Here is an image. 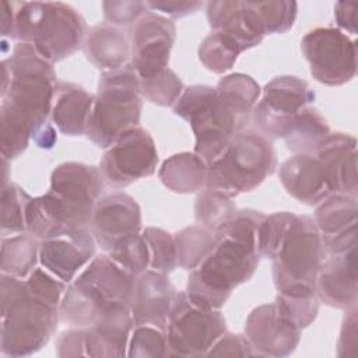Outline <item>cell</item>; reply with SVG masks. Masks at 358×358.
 <instances>
[{
  "mask_svg": "<svg viewBox=\"0 0 358 358\" xmlns=\"http://www.w3.org/2000/svg\"><path fill=\"white\" fill-rule=\"evenodd\" d=\"M176 263L183 270H194L213 252L218 234L203 225H192L175 234Z\"/></svg>",
  "mask_w": 358,
  "mask_h": 358,
  "instance_id": "obj_31",
  "label": "cell"
},
{
  "mask_svg": "<svg viewBox=\"0 0 358 358\" xmlns=\"http://www.w3.org/2000/svg\"><path fill=\"white\" fill-rule=\"evenodd\" d=\"M208 165L196 152H179L164 161L158 176L164 186L180 194L204 189Z\"/></svg>",
  "mask_w": 358,
  "mask_h": 358,
  "instance_id": "obj_28",
  "label": "cell"
},
{
  "mask_svg": "<svg viewBox=\"0 0 358 358\" xmlns=\"http://www.w3.org/2000/svg\"><path fill=\"white\" fill-rule=\"evenodd\" d=\"M255 7L263 22L264 34H284L295 22L298 4L287 0L255 1Z\"/></svg>",
  "mask_w": 358,
  "mask_h": 358,
  "instance_id": "obj_41",
  "label": "cell"
},
{
  "mask_svg": "<svg viewBox=\"0 0 358 358\" xmlns=\"http://www.w3.org/2000/svg\"><path fill=\"white\" fill-rule=\"evenodd\" d=\"M56 354L59 357L85 355V330L84 327H73L60 334L56 343Z\"/></svg>",
  "mask_w": 358,
  "mask_h": 358,
  "instance_id": "obj_47",
  "label": "cell"
},
{
  "mask_svg": "<svg viewBox=\"0 0 358 358\" xmlns=\"http://www.w3.org/2000/svg\"><path fill=\"white\" fill-rule=\"evenodd\" d=\"M357 252L351 249L323 260L316 280V295L337 309L357 306Z\"/></svg>",
  "mask_w": 358,
  "mask_h": 358,
  "instance_id": "obj_22",
  "label": "cell"
},
{
  "mask_svg": "<svg viewBox=\"0 0 358 358\" xmlns=\"http://www.w3.org/2000/svg\"><path fill=\"white\" fill-rule=\"evenodd\" d=\"M315 99L308 83L295 76H280L267 83L253 108L255 130L267 138H285L299 110Z\"/></svg>",
  "mask_w": 358,
  "mask_h": 358,
  "instance_id": "obj_13",
  "label": "cell"
},
{
  "mask_svg": "<svg viewBox=\"0 0 358 358\" xmlns=\"http://www.w3.org/2000/svg\"><path fill=\"white\" fill-rule=\"evenodd\" d=\"M1 106L15 112L36 130L48 124L56 92L53 64L32 45L18 42L10 57L1 62ZM32 138V137H31Z\"/></svg>",
  "mask_w": 358,
  "mask_h": 358,
  "instance_id": "obj_3",
  "label": "cell"
},
{
  "mask_svg": "<svg viewBox=\"0 0 358 358\" xmlns=\"http://www.w3.org/2000/svg\"><path fill=\"white\" fill-rule=\"evenodd\" d=\"M27 289L38 299L55 306H60L66 282L49 273L46 268H35L25 280Z\"/></svg>",
  "mask_w": 358,
  "mask_h": 358,
  "instance_id": "obj_43",
  "label": "cell"
},
{
  "mask_svg": "<svg viewBox=\"0 0 358 358\" xmlns=\"http://www.w3.org/2000/svg\"><path fill=\"white\" fill-rule=\"evenodd\" d=\"M133 282L134 277L108 255L95 256L66 288L60 320L71 327H88L106 312L130 308Z\"/></svg>",
  "mask_w": 358,
  "mask_h": 358,
  "instance_id": "obj_4",
  "label": "cell"
},
{
  "mask_svg": "<svg viewBox=\"0 0 358 358\" xmlns=\"http://www.w3.org/2000/svg\"><path fill=\"white\" fill-rule=\"evenodd\" d=\"M245 337L255 357H287L301 340V329L289 322L275 303L255 308L245 323Z\"/></svg>",
  "mask_w": 358,
  "mask_h": 358,
  "instance_id": "obj_16",
  "label": "cell"
},
{
  "mask_svg": "<svg viewBox=\"0 0 358 358\" xmlns=\"http://www.w3.org/2000/svg\"><path fill=\"white\" fill-rule=\"evenodd\" d=\"M330 136L326 119L310 106H305L296 115L294 124L284 138L288 150L295 154H315Z\"/></svg>",
  "mask_w": 358,
  "mask_h": 358,
  "instance_id": "obj_29",
  "label": "cell"
},
{
  "mask_svg": "<svg viewBox=\"0 0 358 358\" xmlns=\"http://www.w3.org/2000/svg\"><path fill=\"white\" fill-rule=\"evenodd\" d=\"M275 166V151L270 140L255 129H243L208 165L204 189L232 199L256 189Z\"/></svg>",
  "mask_w": 358,
  "mask_h": 358,
  "instance_id": "obj_8",
  "label": "cell"
},
{
  "mask_svg": "<svg viewBox=\"0 0 358 358\" xmlns=\"http://www.w3.org/2000/svg\"><path fill=\"white\" fill-rule=\"evenodd\" d=\"M207 357H255L253 350L242 334L224 333L206 354Z\"/></svg>",
  "mask_w": 358,
  "mask_h": 358,
  "instance_id": "obj_45",
  "label": "cell"
},
{
  "mask_svg": "<svg viewBox=\"0 0 358 358\" xmlns=\"http://www.w3.org/2000/svg\"><path fill=\"white\" fill-rule=\"evenodd\" d=\"M130 308H119L102 315L85 330V355L88 357H124L133 330Z\"/></svg>",
  "mask_w": 358,
  "mask_h": 358,
  "instance_id": "obj_25",
  "label": "cell"
},
{
  "mask_svg": "<svg viewBox=\"0 0 358 358\" xmlns=\"http://www.w3.org/2000/svg\"><path fill=\"white\" fill-rule=\"evenodd\" d=\"M14 22H15V8L14 3L1 1V35L10 36L14 35Z\"/></svg>",
  "mask_w": 358,
  "mask_h": 358,
  "instance_id": "obj_51",
  "label": "cell"
},
{
  "mask_svg": "<svg viewBox=\"0 0 358 358\" xmlns=\"http://www.w3.org/2000/svg\"><path fill=\"white\" fill-rule=\"evenodd\" d=\"M95 239L88 229H73L42 239L39 262L53 275L71 282L77 273L94 259Z\"/></svg>",
  "mask_w": 358,
  "mask_h": 358,
  "instance_id": "obj_17",
  "label": "cell"
},
{
  "mask_svg": "<svg viewBox=\"0 0 358 358\" xmlns=\"http://www.w3.org/2000/svg\"><path fill=\"white\" fill-rule=\"evenodd\" d=\"M357 306L347 310L344 316L338 345H337V355L340 357H355L358 354V329H357Z\"/></svg>",
  "mask_w": 358,
  "mask_h": 358,
  "instance_id": "obj_46",
  "label": "cell"
},
{
  "mask_svg": "<svg viewBox=\"0 0 358 358\" xmlns=\"http://www.w3.org/2000/svg\"><path fill=\"white\" fill-rule=\"evenodd\" d=\"M326 252L316 224L309 215H294L273 257V280L278 294L316 292L319 268Z\"/></svg>",
  "mask_w": 358,
  "mask_h": 358,
  "instance_id": "obj_10",
  "label": "cell"
},
{
  "mask_svg": "<svg viewBox=\"0 0 358 358\" xmlns=\"http://www.w3.org/2000/svg\"><path fill=\"white\" fill-rule=\"evenodd\" d=\"M32 197L18 185L8 183L1 187V234L27 232L25 211Z\"/></svg>",
  "mask_w": 358,
  "mask_h": 358,
  "instance_id": "obj_36",
  "label": "cell"
},
{
  "mask_svg": "<svg viewBox=\"0 0 358 358\" xmlns=\"http://www.w3.org/2000/svg\"><path fill=\"white\" fill-rule=\"evenodd\" d=\"M141 228V210L137 201L126 193H113L95 204L90 231L95 242L106 252L112 246Z\"/></svg>",
  "mask_w": 358,
  "mask_h": 358,
  "instance_id": "obj_18",
  "label": "cell"
},
{
  "mask_svg": "<svg viewBox=\"0 0 358 358\" xmlns=\"http://www.w3.org/2000/svg\"><path fill=\"white\" fill-rule=\"evenodd\" d=\"M141 96V80L131 63L103 71L98 81L87 137L96 147L109 148L122 133L138 126Z\"/></svg>",
  "mask_w": 358,
  "mask_h": 358,
  "instance_id": "obj_7",
  "label": "cell"
},
{
  "mask_svg": "<svg viewBox=\"0 0 358 358\" xmlns=\"http://www.w3.org/2000/svg\"><path fill=\"white\" fill-rule=\"evenodd\" d=\"M87 59L98 69L116 70L127 64L130 43L123 31L108 22L88 29L84 41Z\"/></svg>",
  "mask_w": 358,
  "mask_h": 358,
  "instance_id": "obj_27",
  "label": "cell"
},
{
  "mask_svg": "<svg viewBox=\"0 0 358 358\" xmlns=\"http://www.w3.org/2000/svg\"><path fill=\"white\" fill-rule=\"evenodd\" d=\"M99 168L63 162L50 175L48 193L31 199L25 211L27 232L39 241L66 231L87 229L102 193Z\"/></svg>",
  "mask_w": 358,
  "mask_h": 358,
  "instance_id": "obj_2",
  "label": "cell"
},
{
  "mask_svg": "<svg viewBox=\"0 0 358 358\" xmlns=\"http://www.w3.org/2000/svg\"><path fill=\"white\" fill-rule=\"evenodd\" d=\"M236 211L234 201L220 193L203 189L194 204L196 221L213 231H218Z\"/></svg>",
  "mask_w": 358,
  "mask_h": 358,
  "instance_id": "obj_35",
  "label": "cell"
},
{
  "mask_svg": "<svg viewBox=\"0 0 358 358\" xmlns=\"http://www.w3.org/2000/svg\"><path fill=\"white\" fill-rule=\"evenodd\" d=\"M227 331L218 309L193 303L185 291L176 292L166 324L168 357H201Z\"/></svg>",
  "mask_w": 358,
  "mask_h": 358,
  "instance_id": "obj_11",
  "label": "cell"
},
{
  "mask_svg": "<svg viewBox=\"0 0 358 358\" xmlns=\"http://www.w3.org/2000/svg\"><path fill=\"white\" fill-rule=\"evenodd\" d=\"M32 140L36 144V147H39L42 150H50V148H53V145L57 141V134H56L55 127L50 123H48L34 133Z\"/></svg>",
  "mask_w": 358,
  "mask_h": 358,
  "instance_id": "obj_50",
  "label": "cell"
},
{
  "mask_svg": "<svg viewBox=\"0 0 358 358\" xmlns=\"http://www.w3.org/2000/svg\"><path fill=\"white\" fill-rule=\"evenodd\" d=\"M263 218L260 211L239 210L217 231L215 248L192 270L187 280L185 292L193 303L204 309H220L234 288L255 274L260 260L257 231Z\"/></svg>",
  "mask_w": 358,
  "mask_h": 358,
  "instance_id": "obj_1",
  "label": "cell"
},
{
  "mask_svg": "<svg viewBox=\"0 0 358 358\" xmlns=\"http://www.w3.org/2000/svg\"><path fill=\"white\" fill-rule=\"evenodd\" d=\"M278 176L287 193L308 206H316L331 196L315 154H295L288 158L281 164Z\"/></svg>",
  "mask_w": 358,
  "mask_h": 358,
  "instance_id": "obj_24",
  "label": "cell"
},
{
  "mask_svg": "<svg viewBox=\"0 0 358 358\" xmlns=\"http://www.w3.org/2000/svg\"><path fill=\"white\" fill-rule=\"evenodd\" d=\"M357 197L331 194L319 203L313 221L324 249L333 250L357 239Z\"/></svg>",
  "mask_w": 358,
  "mask_h": 358,
  "instance_id": "obj_23",
  "label": "cell"
},
{
  "mask_svg": "<svg viewBox=\"0 0 358 358\" xmlns=\"http://www.w3.org/2000/svg\"><path fill=\"white\" fill-rule=\"evenodd\" d=\"M158 164V152L151 134L134 126L122 133L99 162L103 182L112 189H124L133 182L151 176Z\"/></svg>",
  "mask_w": 358,
  "mask_h": 358,
  "instance_id": "obj_14",
  "label": "cell"
},
{
  "mask_svg": "<svg viewBox=\"0 0 358 358\" xmlns=\"http://www.w3.org/2000/svg\"><path fill=\"white\" fill-rule=\"evenodd\" d=\"M215 91L218 98L245 120L249 119L262 94L259 84L250 76L242 73H234L221 78Z\"/></svg>",
  "mask_w": 358,
  "mask_h": 358,
  "instance_id": "obj_32",
  "label": "cell"
},
{
  "mask_svg": "<svg viewBox=\"0 0 358 358\" xmlns=\"http://www.w3.org/2000/svg\"><path fill=\"white\" fill-rule=\"evenodd\" d=\"M176 28L172 20L147 11L133 27L130 56L140 78H147L168 69Z\"/></svg>",
  "mask_w": 358,
  "mask_h": 358,
  "instance_id": "obj_15",
  "label": "cell"
},
{
  "mask_svg": "<svg viewBox=\"0 0 358 358\" xmlns=\"http://www.w3.org/2000/svg\"><path fill=\"white\" fill-rule=\"evenodd\" d=\"M103 17L110 25H130L147 13L145 1H103Z\"/></svg>",
  "mask_w": 358,
  "mask_h": 358,
  "instance_id": "obj_44",
  "label": "cell"
},
{
  "mask_svg": "<svg viewBox=\"0 0 358 358\" xmlns=\"http://www.w3.org/2000/svg\"><path fill=\"white\" fill-rule=\"evenodd\" d=\"M140 80L141 95L161 106L175 105L185 90L179 77L169 69H164L147 78Z\"/></svg>",
  "mask_w": 358,
  "mask_h": 358,
  "instance_id": "obj_39",
  "label": "cell"
},
{
  "mask_svg": "<svg viewBox=\"0 0 358 358\" xmlns=\"http://www.w3.org/2000/svg\"><path fill=\"white\" fill-rule=\"evenodd\" d=\"M295 214L288 211L264 215L257 231V250L260 257L271 259L275 256Z\"/></svg>",
  "mask_w": 358,
  "mask_h": 358,
  "instance_id": "obj_42",
  "label": "cell"
},
{
  "mask_svg": "<svg viewBox=\"0 0 358 358\" xmlns=\"http://www.w3.org/2000/svg\"><path fill=\"white\" fill-rule=\"evenodd\" d=\"M108 256L133 277L144 273L150 266V250L144 236L138 232L117 241Z\"/></svg>",
  "mask_w": 358,
  "mask_h": 358,
  "instance_id": "obj_34",
  "label": "cell"
},
{
  "mask_svg": "<svg viewBox=\"0 0 358 358\" xmlns=\"http://www.w3.org/2000/svg\"><path fill=\"white\" fill-rule=\"evenodd\" d=\"M242 52V48L235 39L213 31L200 43L199 59L210 71L221 74L232 69Z\"/></svg>",
  "mask_w": 358,
  "mask_h": 358,
  "instance_id": "obj_33",
  "label": "cell"
},
{
  "mask_svg": "<svg viewBox=\"0 0 358 358\" xmlns=\"http://www.w3.org/2000/svg\"><path fill=\"white\" fill-rule=\"evenodd\" d=\"M357 3L340 1L334 6V17L337 25L350 34L357 32Z\"/></svg>",
  "mask_w": 358,
  "mask_h": 358,
  "instance_id": "obj_49",
  "label": "cell"
},
{
  "mask_svg": "<svg viewBox=\"0 0 358 358\" xmlns=\"http://www.w3.org/2000/svg\"><path fill=\"white\" fill-rule=\"evenodd\" d=\"M313 78L336 87L351 81L357 74V42L337 28L319 27L301 41Z\"/></svg>",
  "mask_w": 358,
  "mask_h": 358,
  "instance_id": "obj_12",
  "label": "cell"
},
{
  "mask_svg": "<svg viewBox=\"0 0 358 358\" xmlns=\"http://www.w3.org/2000/svg\"><path fill=\"white\" fill-rule=\"evenodd\" d=\"M38 238L21 234L1 239V274L25 280L36 267L39 257Z\"/></svg>",
  "mask_w": 358,
  "mask_h": 358,
  "instance_id": "obj_30",
  "label": "cell"
},
{
  "mask_svg": "<svg viewBox=\"0 0 358 358\" xmlns=\"http://www.w3.org/2000/svg\"><path fill=\"white\" fill-rule=\"evenodd\" d=\"M175 115L185 119L194 134V152L207 165L215 161L248 120L239 117L210 85H190L173 105Z\"/></svg>",
  "mask_w": 358,
  "mask_h": 358,
  "instance_id": "obj_9",
  "label": "cell"
},
{
  "mask_svg": "<svg viewBox=\"0 0 358 358\" xmlns=\"http://www.w3.org/2000/svg\"><path fill=\"white\" fill-rule=\"evenodd\" d=\"M175 295V288L166 274L145 270L136 275L130 299V313L134 326L151 324L166 330Z\"/></svg>",
  "mask_w": 358,
  "mask_h": 358,
  "instance_id": "obj_19",
  "label": "cell"
},
{
  "mask_svg": "<svg viewBox=\"0 0 358 358\" xmlns=\"http://www.w3.org/2000/svg\"><path fill=\"white\" fill-rule=\"evenodd\" d=\"M14 8L13 39L32 45L52 64L76 53L85 41V20L70 4L18 1Z\"/></svg>",
  "mask_w": 358,
  "mask_h": 358,
  "instance_id": "obj_6",
  "label": "cell"
},
{
  "mask_svg": "<svg viewBox=\"0 0 358 358\" xmlns=\"http://www.w3.org/2000/svg\"><path fill=\"white\" fill-rule=\"evenodd\" d=\"M278 310L292 322L298 329L308 327L317 316L319 298L312 294H277L275 302Z\"/></svg>",
  "mask_w": 358,
  "mask_h": 358,
  "instance_id": "obj_40",
  "label": "cell"
},
{
  "mask_svg": "<svg viewBox=\"0 0 358 358\" xmlns=\"http://www.w3.org/2000/svg\"><path fill=\"white\" fill-rule=\"evenodd\" d=\"M95 96L83 87L57 81L52 122L66 136H83L87 133Z\"/></svg>",
  "mask_w": 358,
  "mask_h": 358,
  "instance_id": "obj_26",
  "label": "cell"
},
{
  "mask_svg": "<svg viewBox=\"0 0 358 358\" xmlns=\"http://www.w3.org/2000/svg\"><path fill=\"white\" fill-rule=\"evenodd\" d=\"M330 194L357 197V140L345 133H330L315 152Z\"/></svg>",
  "mask_w": 358,
  "mask_h": 358,
  "instance_id": "obj_20",
  "label": "cell"
},
{
  "mask_svg": "<svg viewBox=\"0 0 358 358\" xmlns=\"http://www.w3.org/2000/svg\"><path fill=\"white\" fill-rule=\"evenodd\" d=\"M59 320V306L34 296L25 280L1 274V355L27 357L39 351Z\"/></svg>",
  "mask_w": 358,
  "mask_h": 358,
  "instance_id": "obj_5",
  "label": "cell"
},
{
  "mask_svg": "<svg viewBox=\"0 0 358 358\" xmlns=\"http://www.w3.org/2000/svg\"><path fill=\"white\" fill-rule=\"evenodd\" d=\"M147 242L150 250V267L151 270L162 274H169L178 266L176 263V246L173 236L155 227H148L141 234Z\"/></svg>",
  "mask_w": 358,
  "mask_h": 358,
  "instance_id": "obj_38",
  "label": "cell"
},
{
  "mask_svg": "<svg viewBox=\"0 0 358 358\" xmlns=\"http://www.w3.org/2000/svg\"><path fill=\"white\" fill-rule=\"evenodd\" d=\"M166 354H168L166 330L151 326V324L133 326V330L129 338V345H127V357L158 358V357H166Z\"/></svg>",
  "mask_w": 358,
  "mask_h": 358,
  "instance_id": "obj_37",
  "label": "cell"
},
{
  "mask_svg": "<svg viewBox=\"0 0 358 358\" xmlns=\"http://www.w3.org/2000/svg\"><path fill=\"white\" fill-rule=\"evenodd\" d=\"M207 20L214 32L231 36L242 50L259 45L266 35L255 1H208Z\"/></svg>",
  "mask_w": 358,
  "mask_h": 358,
  "instance_id": "obj_21",
  "label": "cell"
},
{
  "mask_svg": "<svg viewBox=\"0 0 358 358\" xmlns=\"http://www.w3.org/2000/svg\"><path fill=\"white\" fill-rule=\"evenodd\" d=\"M145 3L148 8L154 11L155 10L161 11L173 18L192 14L203 6L201 1H145Z\"/></svg>",
  "mask_w": 358,
  "mask_h": 358,
  "instance_id": "obj_48",
  "label": "cell"
}]
</instances>
